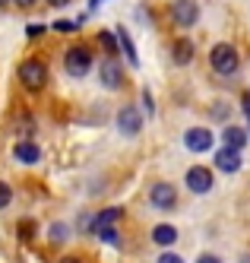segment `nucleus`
Wrapping results in <instances>:
<instances>
[{"label": "nucleus", "instance_id": "f257e3e1", "mask_svg": "<svg viewBox=\"0 0 250 263\" xmlns=\"http://www.w3.org/2000/svg\"><path fill=\"white\" fill-rule=\"evenodd\" d=\"M209 64H213V70L219 77H235L238 67H241V54H238L235 45L219 42V45H213V51H209Z\"/></svg>", "mask_w": 250, "mask_h": 263}, {"label": "nucleus", "instance_id": "f03ea898", "mask_svg": "<svg viewBox=\"0 0 250 263\" xmlns=\"http://www.w3.org/2000/svg\"><path fill=\"white\" fill-rule=\"evenodd\" d=\"M19 83L29 92H42L48 86V64L42 58H26L19 64Z\"/></svg>", "mask_w": 250, "mask_h": 263}, {"label": "nucleus", "instance_id": "7ed1b4c3", "mask_svg": "<svg viewBox=\"0 0 250 263\" xmlns=\"http://www.w3.org/2000/svg\"><path fill=\"white\" fill-rule=\"evenodd\" d=\"M149 203L156 206V210H162V213L175 210V206H178V187L171 181H156L149 187Z\"/></svg>", "mask_w": 250, "mask_h": 263}, {"label": "nucleus", "instance_id": "20e7f679", "mask_svg": "<svg viewBox=\"0 0 250 263\" xmlns=\"http://www.w3.org/2000/svg\"><path fill=\"white\" fill-rule=\"evenodd\" d=\"M64 67H67L70 77H86V73L92 70V51L86 45H73L64 54Z\"/></svg>", "mask_w": 250, "mask_h": 263}, {"label": "nucleus", "instance_id": "39448f33", "mask_svg": "<svg viewBox=\"0 0 250 263\" xmlns=\"http://www.w3.org/2000/svg\"><path fill=\"white\" fill-rule=\"evenodd\" d=\"M171 20H175V26H181V29L197 26V20H200L197 0H175V4H171Z\"/></svg>", "mask_w": 250, "mask_h": 263}, {"label": "nucleus", "instance_id": "423d86ee", "mask_svg": "<svg viewBox=\"0 0 250 263\" xmlns=\"http://www.w3.org/2000/svg\"><path fill=\"white\" fill-rule=\"evenodd\" d=\"M213 143H216V137H213L209 127H190L184 134V146L190 149V153H209Z\"/></svg>", "mask_w": 250, "mask_h": 263}, {"label": "nucleus", "instance_id": "0eeeda50", "mask_svg": "<svg viewBox=\"0 0 250 263\" xmlns=\"http://www.w3.org/2000/svg\"><path fill=\"white\" fill-rule=\"evenodd\" d=\"M187 187H190V194H209L213 191V168H206V165L187 168Z\"/></svg>", "mask_w": 250, "mask_h": 263}, {"label": "nucleus", "instance_id": "6e6552de", "mask_svg": "<svg viewBox=\"0 0 250 263\" xmlns=\"http://www.w3.org/2000/svg\"><path fill=\"white\" fill-rule=\"evenodd\" d=\"M118 130H121L124 137H137L140 130H143V115L133 105H124L118 111Z\"/></svg>", "mask_w": 250, "mask_h": 263}, {"label": "nucleus", "instance_id": "1a4fd4ad", "mask_svg": "<svg viewBox=\"0 0 250 263\" xmlns=\"http://www.w3.org/2000/svg\"><path fill=\"white\" fill-rule=\"evenodd\" d=\"M99 80H102L105 89H118V86L124 83V70H121V64L114 61V58H108V61L102 64V70H99Z\"/></svg>", "mask_w": 250, "mask_h": 263}, {"label": "nucleus", "instance_id": "9d476101", "mask_svg": "<svg viewBox=\"0 0 250 263\" xmlns=\"http://www.w3.org/2000/svg\"><path fill=\"white\" fill-rule=\"evenodd\" d=\"M216 168L219 172H225V175H235V172H241V153H235V149H219L216 153Z\"/></svg>", "mask_w": 250, "mask_h": 263}, {"label": "nucleus", "instance_id": "9b49d317", "mask_svg": "<svg viewBox=\"0 0 250 263\" xmlns=\"http://www.w3.org/2000/svg\"><path fill=\"white\" fill-rule=\"evenodd\" d=\"M124 219V206H108V210H102L99 216L92 219V232H99V229H114Z\"/></svg>", "mask_w": 250, "mask_h": 263}, {"label": "nucleus", "instance_id": "f8f14e48", "mask_svg": "<svg viewBox=\"0 0 250 263\" xmlns=\"http://www.w3.org/2000/svg\"><path fill=\"white\" fill-rule=\"evenodd\" d=\"M13 156L23 165H35L38 159H42V149H38V143H32V140H23V143L13 146Z\"/></svg>", "mask_w": 250, "mask_h": 263}, {"label": "nucleus", "instance_id": "ddd939ff", "mask_svg": "<svg viewBox=\"0 0 250 263\" xmlns=\"http://www.w3.org/2000/svg\"><path fill=\"white\" fill-rule=\"evenodd\" d=\"M222 140H225V149H235V153H241V149L247 146V140H250V134H247L244 127L228 124V127H225V134H222Z\"/></svg>", "mask_w": 250, "mask_h": 263}, {"label": "nucleus", "instance_id": "4468645a", "mask_svg": "<svg viewBox=\"0 0 250 263\" xmlns=\"http://www.w3.org/2000/svg\"><path fill=\"white\" fill-rule=\"evenodd\" d=\"M171 61L187 67L190 61H194V42H190V39H178L175 45H171Z\"/></svg>", "mask_w": 250, "mask_h": 263}, {"label": "nucleus", "instance_id": "2eb2a0df", "mask_svg": "<svg viewBox=\"0 0 250 263\" xmlns=\"http://www.w3.org/2000/svg\"><path fill=\"white\" fill-rule=\"evenodd\" d=\"M152 241H156L159 248H171V244H178V229L168 225V222H162V225L152 229Z\"/></svg>", "mask_w": 250, "mask_h": 263}, {"label": "nucleus", "instance_id": "dca6fc26", "mask_svg": "<svg viewBox=\"0 0 250 263\" xmlns=\"http://www.w3.org/2000/svg\"><path fill=\"white\" fill-rule=\"evenodd\" d=\"M118 32V42H121V51L127 54V61H130V67H140V54H137V45H133V39H130V32L124 29V26H118L114 29Z\"/></svg>", "mask_w": 250, "mask_h": 263}, {"label": "nucleus", "instance_id": "f3484780", "mask_svg": "<svg viewBox=\"0 0 250 263\" xmlns=\"http://www.w3.org/2000/svg\"><path fill=\"white\" fill-rule=\"evenodd\" d=\"M99 45H105V51L111 54V58H114V54H118L121 51V42H118V32H99Z\"/></svg>", "mask_w": 250, "mask_h": 263}, {"label": "nucleus", "instance_id": "a211bd4d", "mask_svg": "<svg viewBox=\"0 0 250 263\" xmlns=\"http://www.w3.org/2000/svg\"><path fill=\"white\" fill-rule=\"evenodd\" d=\"M83 23H86V16H76V20H57L54 29L57 32H76V29H83Z\"/></svg>", "mask_w": 250, "mask_h": 263}, {"label": "nucleus", "instance_id": "6ab92c4d", "mask_svg": "<svg viewBox=\"0 0 250 263\" xmlns=\"http://www.w3.org/2000/svg\"><path fill=\"white\" fill-rule=\"evenodd\" d=\"M10 203H13V187L7 181H0V210H7Z\"/></svg>", "mask_w": 250, "mask_h": 263}, {"label": "nucleus", "instance_id": "aec40b11", "mask_svg": "<svg viewBox=\"0 0 250 263\" xmlns=\"http://www.w3.org/2000/svg\"><path fill=\"white\" fill-rule=\"evenodd\" d=\"M19 238H23V241H32L35 238V222L32 219H23V225H19Z\"/></svg>", "mask_w": 250, "mask_h": 263}, {"label": "nucleus", "instance_id": "412c9836", "mask_svg": "<svg viewBox=\"0 0 250 263\" xmlns=\"http://www.w3.org/2000/svg\"><path fill=\"white\" fill-rule=\"evenodd\" d=\"M95 235H99L102 241H108V244H121V238H118V232H114V229H99Z\"/></svg>", "mask_w": 250, "mask_h": 263}, {"label": "nucleus", "instance_id": "4be33fe9", "mask_svg": "<svg viewBox=\"0 0 250 263\" xmlns=\"http://www.w3.org/2000/svg\"><path fill=\"white\" fill-rule=\"evenodd\" d=\"M51 238H54V241H64V238H67V225H61V222L51 225Z\"/></svg>", "mask_w": 250, "mask_h": 263}, {"label": "nucleus", "instance_id": "5701e85b", "mask_svg": "<svg viewBox=\"0 0 250 263\" xmlns=\"http://www.w3.org/2000/svg\"><path fill=\"white\" fill-rule=\"evenodd\" d=\"M159 263H184V257H181V254H175V251H165V254L159 257Z\"/></svg>", "mask_w": 250, "mask_h": 263}, {"label": "nucleus", "instance_id": "b1692460", "mask_svg": "<svg viewBox=\"0 0 250 263\" xmlns=\"http://www.w3.org/2000/svg\"><path fill=\"white\" fill-rule=\"evenodd\" d=\"M143 105H146V115H156V102H152V92H143Z\"/></svg>", "mask_w": 250, "mask_h": 263}, {"label": "nucleus", "instance_id": "393cba45", "mask_svg": "<svg viewBox=\"0 0 250 263\" xmlns=\"http://www.w3.org/2000/svg\"><path fill=\"white\" fill-rule=\"evenodd\" d=\"M197 263H222V260H219L216 254H200V257H197Z\"/></svg>", "mask_w": 250, "mask_h": 263}, {"label": "nucleus", "instance_id": "a878e982", "mask_svg": "<svg viewBox=\"0 0 250 263\" xmlns=\"http://www.w3.org/2000/svg\"><path fill=\"white\" fill-rule=\"evenodd\" d=\"M42 32H45V26H29V29H26V35H29V39H38Z\"/></svg>", "mask_w": 250, "mask_h": 263}, {"label": "nucleus", "instance_id": "bb28decb", "mask_svg": "<svg viewBox=\"0 0 250 263\" xmlns=\"http://www.w3.org/2000/svg\"><path fill=\"white\" fill-rule=\"evenodd\" d=\"M16 7H23V10H29V7H35V0H13Z\"/></svg>", "mask_w": 250, "mask_h": 263}, {"label": "nucleus", "instance_id": "cd10ccee", "mask_svg": "<svg viewBox=\"0 0 250 263\" xmlns=\"http://www.w3.org/2000/svg\"><path fill=\"white\" fill-rule=\"evenodd\" d=\"M45 4H48V7H67L70 0H45Z\"/></svg>", "mask_w": 250, "mask_h": 263}, {"label": "nucleus", "instance_id": "c85d7f7f", "mask_svg": "<svg viewBox=\"0 0 250 263\" xmlns=\"http://www.w3.org/2000/svg\"><path fill=\"white\" fill-rule=\"evenodd\" d=\"M244 115H247V121H250V96H244Z\"/></svg>", "mask_w": 250, "mask_h": 263}, {"label": "nucleus", "instance_id": "c756f323", "mask_svg": "<svg viewBox=\"0 0 250 263\" xmlns=\"http://www.w3.org/2000/svg\"><path fill=\"white\" fill-rule=\"evenodd\" d=\"M61 263H83V260H80V257H73V254H70V257H61Z\"/></svg>", "mask_w": 250, "mask_h": 263}, {"label": "nucleus", "instance_id": "7c9ffc66", "mask_svg": "<svg viewBox=\"0 0 250 263\" xmlns=\"http://www.w3.org/2000/svg\"><path fill=\"white\" fill-rule=\"evenodd\" d=\"M238 263H250V254H241V260Z\"/></svg>", "mask_w": 250, "mask_h": 263}, {"label": "nucleus", "instance_id": "2f4dec72", "mask_svg": "<svg viewBox=\"0 0 250 263\" xmlns=\"http://www.w3.org/2000/svg\"><path fill=\"white\" fill-rule=\"evenodd\" d=\"M7 4H13V0H0V7H7Z\"/></svg>", "mask_w": 250, "mask_h": 263}, {"label": "nucleus", "instance_id": "473e14b6", "mask_svg": "<svg viewBox=\"0 0 250 263\" xmlns=\"http://www.w3.org/2000/svg\"><path fill=\"white\" fill-rule=\"evenodd\" d=\"M95 4H102V0H92V7H95Z\"/></svg>", "mask_w": 250, "mask_h": 263}]
</instances>
